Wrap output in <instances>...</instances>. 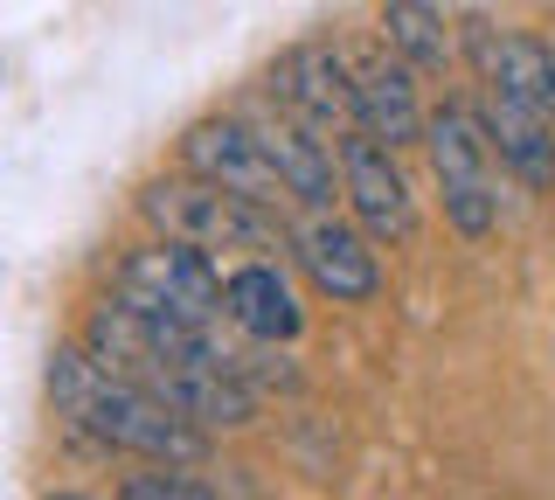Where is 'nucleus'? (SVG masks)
I'll return each mask as SVG.
<instances>
[{
    "label": "nucleus",
    "instance_id": "nucleus-1",
    "mask_svg": "<svg viewBox=\"0 0 555 500\" xmlns=\"http://www.w3.org/2000/svg\"><path fill=\"white\" fill-rule=\"evenodd\" d=\"M49 396H56V410L69 424H83L98 445H118V452L160 459V465H181V459L208 452V431H195L188 418H173L160 396L104 375L83 348H56V355H49Z\"/></svg>",
    "mask_w": 555,
    "mask_h": 500
},
{
    "label": "nucleus",
    "instance_id": "nucleus-2",
    "mask_svg": "<svg viewBox=\"0 0 555 500\" xmlns=\"http://www.w3.org/2000/svg\"><path fill=\"white\" fill-rule=\"evenodd\" d=\"M146 222L160 230V244H188V251H271L278 244V222L264 209H250L243 195L216 181H195V175H173V181H153L139 195Z\"/></svg>",
    "mask_w": 555,
    "mask_h": 500
},
{
    "label": "nucleus",
    "instance_id": "nucleus-3",
    "mask_svg": "<svg viewBox=\"0 0 555 500\" xmlns=\"http://www.w3.org/2000/svg\"><path fill=\"white\" fill-rule=\"evenodd\" d=\"M118 299H126L132 313L202 326V334H208L216 313H230V285H222L216 265L188 244H139L126 265H118Z\"/></svg>",
    "mask_w": 555,
    "mask_h": 500
},
{
    "label": "nucleus",
    "instance_id": "nucleus-4",
    "mask_svg": "<svg viewBox=\"0 0 555 500\" xmlns=\"http://www.w3.org/2000/svg\"><path fill=\"white\" fill-rule=\"evenodd\" d=\"M430 167L444 181V216L459 222V236H486L500 222V195H493V132L479 126V112L444 105L430 118Z\"/></svg>",
    "mask_w": 555,
    "mask_h": 500
},
{
    "label": "nucleus",
    "instance_id": "nucleus-5",
    "mask_svg": "<svg viewBox=\"0 0 555 500\" xmlns=\"http://www.w3.org/2000/svg\"><path fill=\"white\" fill-rule=\"evenodd\" d=\"M271 91L292 105V118H299L312 140L347 146L361 132V91L347 84V63L334 56V49H320V42L292 49V56L271 70Z\"/></svg>",
    "mask_w": 555,
    "mask_h": 500
},
{
    "label": "nucleus",
    "instance_id": "nucleus-6",
    "mask_svg": "<svg viewBox=\"0 0 555 500\" xmlns=\"http://www.w3.org/2000/svg\"><path fill=\"white\" fill-rule=\"evenodd\" d=\"M181 153H188V167H195V181L230 188V195L250 202V209L285 202V181H278V167H271V153H264L250 118H202V126L181 140Z\"/></svg>",
    "mask_w": 555,
    "mask_h": 500
},
{
    "label": "nucleus",
    "instance_id": "nucleus-7",
    "mask_svg": "<svg viewBox=\"0 0 555 500\" xmlns=\"http://www.w3.org/2000/svg\"><path fill=\"white\" fill-rule=\"evenodd\" d=\"M340 181H347V202H354L361 230L382 236V244H410L416 236V202H410V181L396 175L389 146H375L369 132L340 146Z\"/></svg>",
    "mask_w": 555,
    "mask_h": 500
},
{
    "label": "nucleus",
    "instance_id": "nucleus-8",
    "mask_svg": "<svg viewBox=\"0 0 555 500\" xmlns=\"http://www.w3.org/2000/svg\"><path fill=\"white\" fill-rule=\"evenodd\" d=\"M292 251H299L306 279L320 285L326 299H369V292L382 285L375 251L361 244L347 222H334V216H306L299 230H292Z\"/></svg>",
    "mask_w": 555,
    "mask_h": 500
},
{
    "label": "nucleus",
    "instance_id": "nucleus-9",
    "mask_svg": "<svg viewBox=\"0 0 555 500\" xmlns=\"http://www.w3.org/2000/svg\"><path fill=\"white\" fill-rule=\"evenodd\" d=\"M479 63H486L493 98L555 118V49L548 42H534V36H486L479 42Z\"/></svg>",
    "mask_w": 555,
    "mask_h": 500
},
{
    "label": "nucleus",
    "instance_id": "nucleus-10",
    "mask_svg": "<svg viewBox=\"0 0 555 500\" xmlns=\"http://www.w3.org/2000/svg\"><path fill=\"white\" fill-rule=\"evenodd\" d=\"M250 126H257V140H264L285 195L306 202V209H326V202H334V153H326V140H312L299 118H250Z\"/></svg>",
    "mask_w": 555,
    "mask_h": 500
},
{
    "label": "nucleus",
    "instance_id": "nucleus-11",
    "mask_svg": "<svg viewBox=\"0 0 555 500\" xmlns=\"http://www.w3.org/2000/svg\"><path fill=\"white\" fill-rule=\"evenodd\" d=\"M354 91H361V132H369L375 146H410V140H424V112H416V84L403 63H369V70L354 77Z\"/></svg>",
    "mask_w": 555,
    "mask_h": 500
},
{
    "label": "nucleus",
    "instance_id": "nucleus-12",
    "mask_svg": "<svg viewBox=\"0 0 555 500\" xmlns=\"http://www.w3.org/2000/svg\"><path fill=\"white\" fill-rule=\"evenodd\" d=\"M230 320L257 341H292L299 334V299L278 279V265H243L230 271Z\"/></svg>",
    "mask_w": 555,
    "mask_h": 500
},
{
    "label": "nucleus",
    "instance_id": "nucleus-13",
    "mask_svg": "<svg viewBox=\"0 0 555 500\" xmlns=\"http://www.w3.org/2000/svg\"><path fill=\"white\" fill-rule=\"evenodd\" d=\"M486 132H493V153H500V161H507L528 188H548V181H555V140H548V118H542V112L493 98Z\"/></svg>",
    "mask_w": 555,
    "mask_h": 500
},
{
    "label": "nucleus",
    "instance_id": "nucleus-14",
    "mask_svg": "<svg viewBox=\"0 0 555 500\" xmlns=\"http://www.w3.org/2000/svg\"><path fill=\"white\" fill-rule=\"evenodd\" d=\"M382 28H389V42H403L416 63H430V70L451 56V28H444V14H430V8L396 0V8H382Z\"/></svg>",
    "mask_w": 555,
    "mask_h": 500
},
{
    "label": "nucleus",
    "instance_id": "nucleus-15",
    "mask_svg": "<svg viewBox=\"0 0 555 500\" xmlns=\"http://www.w3.org/2000/svg\"><path fill=\"white\" fill-rule=\"evenodd\" d=\"M118 500H216V493L188 473H132L126 487H118Z\"/></svg>",
    "mask_w": 555,
    "mask_h": 500
},
{
    "label": "nucleus",
    "instance_id": "nucleus-16",
    "mask_svg": "<svg viewBox=\"0 0 555 500\" xmlns=\"http://www.w3.org/2000/svg\"><path fill=\"white\" fill-rule=\"evenodd\" d=\"M49 500H83V493H49Z\"/></svg>",
    "mask_w": 555,
    "mask_h": 500
}]
</instances>
